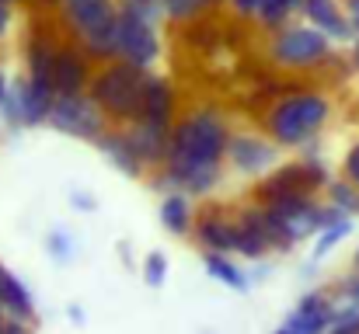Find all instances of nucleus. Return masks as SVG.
<instances>
[{
    "instance_id": "nucleus-1",
    "label": "nucleus",
    "mask_w": 359,
    "mask_h": 334,
    "mask_svg": "<svg viewBox=\"0 0 359 334\" xmlns=\"http://www.w3.org/2000/svg\"><path fill=\"white\" fill-rule=\"evenodd\" d=\"M231 125L220 111L199 109L171 125L164 171H192V167H220L231 146ZM161 171V167H157Z\"/></svg>"
},
{
    "instance_id": "nucleus-2",
    "label": "nucleus",
    "mask_w": 359,
    "mask_h": 334,
    "mask_svg": "<svg viewBox=\"0 0 359 334\" xmlns=\"http://www.w3.org/2000/svg\"><path fill=\"white\" fill-rule=\"evenodd\" d=\"M328 118H332V102L321 91H297L272 102L265 115V129L283 150H297L307 146L325 129Z\"/></svg>"
},
{
    "instance_id": "nucleus-3",
    "label": "nucleus",
    "mask_w": 359,
    "mask_h": 334,
    "mask_svg": "<svg viewBox=\"0 0 359 334\" xmlns=\"http://www.w3.org/2000/svg\"><path fill=\"white\" fill-rule=\"evenodd\" d=\"M147 77H150V70H140L133 63L112 60L102 70H95V77L88 84V98L102 109V115L112 125H133L140 118Z\"/></svg>"
},
{
    "instance_id": "nucleus-4",
    "label": "nucleus",
    "mask_w": 359,
    "mask_h": 334,
    "mask_svg": "<svg viewBox=\"0 0 359 334\" xmlns=\"http://www.w3.org/2000/svg\"><path fill=\"white\" fill-rule=\"evenodd\" d=\"M70 35L102 63H112V35L119 4L116 0H60Z\"/></svg>"
},
{
    "instance_id": "nucleus-5",
    "label": "nucleus",
    "mask_w": 359,
    "mask_h": 334,
    "mask_svg": "<svg viewBox=\"0 0 359 334\" xmlns=\"http://www.w3.org/2000/svg\"><path fill=\"white\" fill-rule=\"evenodd\" d=\"M269 56H272L276 67L297 70V74L321 70V67H328L335 60L332 39L321 28H314V25H286V28H279L272 35V42H269Z\"/></svg>"
},
{
    "instance_id": "nucleus-6",
    "label": "nucleus",
    "mask_w": 359,
    "mask_h": 334,
    "mask_svg": "<svg viewBox=\"0 0 359 334\" xmlns=\"http://www.w3.org/2000/svg\"><path fill=\"white\" fill-rule=\"evenodd\" d=\"M332 185V171L321 160H293V164H279L272 167L262 185H258V202L272 206V202H286V199H314L318 192H325Z\"/></svg>"
},
{
    "instance_id": "nucleus-7",
    "label": "nucleus",
    "mask_w": 359,
    "mask_h": 334,
    "mask_svg": "<svg viewBox=\"0 0 359 334\" xmlns=\"http://www.w3.org/2000/svg\"><path fill=\"white\" fill-rule=\"evenodd\" d=\"M161 56V35L154 28V21L133 7L119 4V18H116V35H112V60L133 63L140 70H150Z\"/></svg>"
},
{
    "instance_id": "nucleus-8",
    "label": "nucleus",
    "mask_w": 359,
    "mask_h": 334,
    "mask_svg": "<svg viewBox=\"0 0 359 334\" xmlns=\"http://www.w3.org/2000/svg\"><path fill=\"white\" fill-rule=\"evenodd\" d=\"M49 125L70 139H84V143H98L105 136V129L112 125L102 109L88 98V95H56L53 111H49Z\"/></svg>"
},
{
    "instance_id": "nucleus-9",
    "label": "nucleus",
    "mask_w": 359,
    "mask_h": 334,
    "mask_svg": "<svg viewBox=\"0 0 359 334\" xmlns=\"http://www.w3.org/2000/svg\"><path fill=\"white\" fill-rule=\"evenodd\" d=\"M95 70H91V53L81 42H56L53 53V91L56 95H88Z\"/></svg>"
},
{
    "instance_id": "nucleus-10",
    "label": "nucleus",
    "mask_w": 359,
    "mask_h": 334,
    "mask_svg": "<svg viewBox=\"0 0 359 334\" xmlns=\"http://www.w3.org/2000/svg\"><path fill=\"white\" fill-rule=\"evenodd\" d=\"M279 153L283 146L272 136L262 132H234L231 146H227V160L238 174H269L272 167H279Z\"/></svg>"
},
{
    "instance_id": "nucleus-11",
    "label": "nucleus",
    "mask_w": 359,
    "mask_h": 334,
    "mask_svg": "<svg viewBox=\"0 0 359 334\" xmlns=\"http://www.w3.org/2000/svg\"><path fill=\"white\" fill-rule=\"evenodd\" d=\"M339 314V303L328 289H314L307 296H300L297 310L286 317L283 331L286 334H328L332 321Z\"/></svg>"
},
{
    "instance_id": "nucleus-12",
    "label": "nucleus",
    "mask_w": 359,
    "mask_h": 334,
    "mask_svg": "<svg viewBox=\"0 0 359 334\" xmlns=\"http://www.w3.org/2000/svg\"><path fill=\"white\" fill-rule=\"evenodd\" d=\"M136 122H147V125H157V129H171L178 122V91L168 77H157V74L147 77L143 105H140Z\"/></svg>"
},
{
    "instance_id": "nucleus-13",
    "label": "nucleus",
    "mask_w": 359,
    "mask_h": 334,
    "mask_svg": "<svg viewBox=\"0 0 359 334\" xmlns=\"http://www.w3.org/2000/svg\"><path fill=\"white\" fill-rule=\"evenodd\" d=\"M192 237H196V244H203L206 251L231 254V251H234V237H238V216H227L224 209L210 206V209H203V213L196 216Z\"/></svg>"
},
{
    "instance_id": "nucleus-14",
    "label": "nucleus",
    "mask_w": 359,
    "mask_h": 334,
    "mask_svg": "<svg viewBox=\"0 0 359 334\" xmlns=\"http://www.w3.org/2000/svg\"><path fill=\"white\" fill-rule=\"evenodd\" d=\"M300 14L307 18V25L321 28L332 42H356V32L349 25V14H346L342 0H304Z\"/></svg>"
},
{
    "instance_id": "nucleus-15",
    "label": "nucleus",
    "mask_w": 359,
    "mask_h": 334,
    "mask_svg": "<svg viewBox=\"0 0 359 334\" xmlns=\"http://www.w3.org/2000/svg\"><path fill=\"white\" fill-rule=\"evenodd\" d=\"M95 146L102 150V157H105L112 167H119L122 174H129V178H140V174L147 171V164H143V157H140V150H136V143H133L129 125H109L105 136H102Z\"/></svg>"
},
{
    "instance_id": "nucleus-16",
    "label": "nucleus",
    "mask_w": 359,
    "mask_h": 334,
    "mask_svg": "<svg viewBox=\"0 0 359 334\" xmlns=\"http://www.w3.org/2000/svg\"><path fill=\"white\" fill-rule=\"evenodd\" d=\"M14 95H18V109H21V122L25 125H42L49 122V111L56 102V91L49 81H35V77H25L14 84Z\"/></svg>"
},
{
    "instance_id": "nucleus-17",
    "label": "nucleus",
    "mask_w": 359,
    "mask_h": 334,
    "mask_svg": "<svg viewBox=\"0 0 359 334\" xmlns=\"http://www.w3.org/2000/svg\"><path fill=\"white\" fill-rule=\"evenodd\" d=\"M272 251L262 223H258V206H248L238 216V237H234V254L241 258H251V261H262L265 254Z\"/></svg>"
},
{
    "instance_id": "nucleus-18",
    "label": "nucleus",
    "mask_w": 359,
    "mask_h": 334,
    "mask_svg": "<svg viewBox=\"0 0 359 334\" xmlns=\"http://www.w3.org/2000/svg\"><path fill=\"white\" fill-rule=\"evenodd\" d=\"M0 310L4 317H18V321H32L35 317V303L32 293L21 286V279L14 272H7L0 265Z\"/></svg>"
},
{
    "instance_id": "nucleus-19",
    "label": "nucleus",
    "mask_w": 359,
    "mask_h": 334,
    "mask_svg": "<svg viewBox=\"0 0 359 334\" xmlns=\"http://www.w3.org/2000/svg\"><path fill=\"white\" fill-rule=\"evenodd\" d=\"M161 226L171 237H192L196 209H192V202H189L185 192H168L164 195V202H161Z\"/></svg>"
},
{
    "instance_id": "nucleus-20",
    "label": "nucleus",
    "mask_w": 359,
    "mask_h": 334,
    "mask_svg": "<svg viewBox=\"0 0 359 334\" xmlns=\"http://www.w3.org/2000/svg\"><path fill=\"white\" fill-rule=\"evenodd\" d=\"M203 265H206V272H210L217 282H224L227 289H234V293H248V279H244V272H241V268L231 261V258H227V254L206 251Z\"/></svg>"
},
{
    "instance_id": "nucleus-21",
    "label": "nucleus",
    "mask_w": 359,
    "mask_h": 334,
    "mask_svg": "<svg viewBox=\"0 0 359 334\" xmlns=\"http://www.w3.org/2000/svg\"><path fill=\"white\" fill-rule=\"evenodd\" d=\"M231 0H161V14L168 21H192V18H203L206 11H217Z\"/></svg>"
},
{
    "instance_id": "nucleus-22",
    "label": "nucleus",
    "mask_w": 359,
    "mask_h": 334,
    "mask_svg": "<svg viewBox=\"0 0 359 334\" xmlns=\"http://www.w3.org/2000/svg\"><path fill=\"white\" fill-rule=\"evenodd\" d=\"M325 192H328V202L339 206L346 216H353V220L359 216V188L353 185V181H346V178H332V185H328Z\"/></svg>"
},
{
    "instance_id": "nucleus-23",
    "label": "nucleus",
    "mask_w": 359,
    "mask_h": 334,
    "mask_svg": "<svg viewBox=\"0 0 359 334\" xmlns=\"http://www.w3.org/2000/svg\"><path fill=\"white\" fill-rule=\"evenodd\" d=\"M300 4H304V0H265L262 11H258V21H262L265 28L279 32V28L290 25V14L300 11Z\"/></svg>"
},
{
    "instance_id": "nucleus-24",
    "label": "nucleus",
    "mask_w": 359,
    "mask_h": 334,
    "mask_svg": "<svg viewBox=\"0 0 359 334\" xmlns=\"http://www.w3.org/2000/svg\"><path fill=\"white\" fill-rule=\"evenodd\" d=\"M353 226H356L353 220H342V223H335V226H325V230L318 233V240H314V251H311V258H314V261L328 258V251H332L335 244H342V240L353 233Z\"/></svg>"
},
{
    "instance_id": "nucleus-25",
    "label": "nucleus",
    "mask_w": 359,
    "mask_h": 334,
    "mask_svg": "<svg viewBox=\"0 0 359 334\" xmlns=\"http://www.w3.org/2000/svg\"><path fill=\"white\" fill-rule=\"evenodd\" d=\"M328 293L335 296V303H339V307H356L359 303V268H353L349 275H342Z\"/></svg>"
},
{
    "instance_id": "nucleus-26",
    "label": "nucleus",
    "mask_w": 359,
    "mask_h": 334,
    "mask_svg": "<svg viewBox=\"0 0 359 334\" xmlns=\"http://www.w3.org/2000/svg\"><path fill=\"white\" fill-rule=\"evenodd\" d=\"M143 279H147V286H164V279H168V258L161 254V251H154V254H147L143 258Z\"/></svg>"
},
{
    "instance_id": "nucleus-27",
    "label": "nucleus",
    "mask_w": 359,
    "mask_h": 334,
    "mask_svg": "<svg viewBox=\"0 0 359 334\" xmlns=\"http://www.w3.org/2000/svg\"><path fill=\"white\" fill-rule=\"evenodd\" d=\"M328 334H359V303L356 307H339Z\"/></svg>"
},
{
    "instance_id": "nucleus-28",
    "label": "nucleus",
    "mask_w": 359,
    "mask_h": 334,
    "mask_svg": "<svg viewBox=\"0 0 359 334\" xmlns=\"http://www.w3.org/2000/svg\"><path fill=\"white\" fill-rule=\"evenodd\" d=\"M46 247H49V254H53L56 261H70V258H74V240H70V233H63V230H53V233L46 237Z\"/></svg>"
},
{
    "instance_id": "nucleus-29",
    "label": "nucleus",
    "mask_w": 359,
    "mask_h": 334,
    "mask_svg": "<svg viewBox=\"0 0 359 334\" xmlns=\"http://www.w3.org/2000/svg\"><path fill=\"white\" fill-rule=\"evenodd\" d=\"M342 178L353 181V185L359 188V139L346 150V157H342Z\"/></svg>"
},
{
    "instance_id": "nucleus-30",
    "label": "nucleus",
    "mask_w": 359,
    "mask_h": 334,
    "mask_svg": "<svg viewBox=\"0 0 359 334\" xmlns=\"http://www.w3.org/2000/svg\"><path fill=\"white\" fill-rule=\"evenodd\" d=\"M0 334H32V328H28V321L4 317V321H0Z\"/></svg>"
},
{
    "instance_id": "nucleus-31",
    "label": "nucleus",
    "mask_w": 359,
    "mask_h": 334,
    "mask_svg": "<svg viewBox=\"0 0 359 334\" xmlns=\"http://www.w3.org/2000/svg\"><path fill=\"white\" fill-rule=\"evenodd\" d=\"M262 4H265V0H231V7H234L238 14H244V18H258Z\"/></svg>"
},
{
    "instance_id": "nucleus-32",
    "label": "nucleus",
    "mask_w": 359,
    "mask_h": 334,
    "mask_svg": "<svg viewBox=\"0 0 359 334\" xmlns=\"http://www.w3.org/2000/svg\"><path fill=\"white\" fill-rule=\"evenodd\" d=\"M70 206H74V209H81V213H95V206H98V202H95V199H84L81 192H74V195H70Z\"/></svg>"
},
{
    "instance_id": "nucleus-33",
    "label": "nucleus",
    "mask_w": 359,
    "mask_h": 334,
    "mask_svg": "<svg viewBox=\"0 0 359 334\" xmlns=\"http://www.w3.org/2000/svg\"><path fill=\"white\" fill-rule=\"evenodd\" d=\"M342 4H346L349 25H353V32H356V39H359V0H342Z\"/></svg>"
},
{
    "instance_id": "nucleus-34",
    "label": "nucleus",
    "mask_w": 359,
    "mask_h": 334,
    "mask_svg": "<svg viewBox=\"0 0 359 334\" xmlns=\"http://www.w3.org/2000/svg\"><path fill=\"white\" fill-rule=\"evenodd\" d=\"M11 32V4H0V39Z\"/></svg>"
},
{
    "instance_id": "nucleus-35",
    "label": "nucleus",
    "mask_w": 359,
    "mask_h": 334,
    "mask_svg": "<svg viewBox=\"0 0 359 334\" xmlns=\"http://www.w3.org/2000/svg\"><path fill=\"white\" fill-rule=\"evenodd\" d=\"M7 91H11V84H7V77H4V70H0V102H4Z\"/></svg>"
},
{
    "instance_id": "nucleus-36",
    "label": "nucleus",
    "mask_w": 359,
    "mask_h": 334,
    "mask_svg": "<svg viewBox=\"0 0 359 334\" xmlns=\"http://www.w3.org/2000/svg\"><path fill=\"white\" fill-rule=\"evenodd\" d=\"M70 321H74V324H81V321H84V314H81L77 307H70Z\"/></svg>"
},
{
    "instance_id": "nucleus-37",
    "label": "nucleus",
    "mask_w": 359,
    "mask_h": 334,
    "mask_svg": "<svg viewBox=\"0 0 359 334\" xmlns=\"http://www.w3.org/2000/svg\"><path fill=\"white\" fill-rule=\"evenodd\" d=\"M353 268H359V251H356V254H353Z\"/></svg>"
},
{
    "instance_id": "nucleus-38",
    "label": "nucleus",
    "mask_w": 359,
    "mask_h": 334,
    "mask_svg": "<svg viewBox=\"0 0 359 334\" xmlns=\"http://www.w3.org/2000/svg\"><path fill=\"white\" fill-rule=\"evenodd\" d=\"M0 4H18V0H0Z\"/></svg>"
},
{
    "instance_id": "nucleus-39",
    "label": "nucleus",
    "mask_w": 359,
    "mask_h": 334,
    "mask_svg": "<svg viewBox=\"0 0 359 334\" xmlns=\"http://www.w3.org/2000/svg\"><path fill=\"white\" fill-rule=\"evenodd\" d=\"M276 334H286V331H283V328H279V331H276Z\"/></svg>"
},
{
    "instance_id": "nucleus-40",
    "label": "nucleus",
    "mask_w": 359,
    "mask_h": 334,
    "mask_svg": "<svg viewBox=\"0 0 359 334\" xmlns=\"http://www.w3.org/2000/svg\"><path fill=\"white\" fill-rule=\"evenodd\" d=\"M0 314H4V310H0ZM0 321H4V317H0Z\"/></svg>"
}]
</instances>
